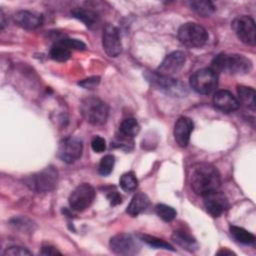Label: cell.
Returning a JSON list of instances; mask_svg holds the SVG:
<instances>
[{
  "label": "cell",
  "mask_w": 256,
  "mask_h": 256,
  "mask_svg": "<svg viewBox=\"0 0 256 256\" xmlns=\"http://www.w3.org/2000/svg\"><path fill=\"white\" fill-rule=\"evenodd\" d=\"M189 179L192 190L200 196L218 190L221 184L220 174L216 167L205 162L193 165Z\"/></svg>",
  "instance_id": "6da1fadb"
},
{
  "label": "cell",
  "mask_w": 256,
  "mask_h": 256,
  "mask_svg": "<svg viewBox=\"0 0 256 256\" xmlns=\"http://www.w3.org/2000/svg\"><path fill=\"white\" fill-rule=\"evenodd\" d=\"M216 73L226 72L233 75L247 74L252 69L249 58L240 54H218L212 61V67Z\"/></svg>",
  "instance_id": "7a4b0ae2"
},
{
  "label": "cell",
  "mask_w": 256,
  "mask_h": 256,
  "mask_svg": "<svg viewBox=\"0 0 256 256\" xmlns=\"http://www.w3.org/2000/svg\"><path fill=\"white\" fill-rule=\"evenodd\" d=\"M80 111L83 118L94 126L106 123L109 115L108 105L97 97H86L81 101Z\"/></svg>",
  "instance_id": "3957f363"
},
{
  "label": "cell",
  "mask_w": 256,
  "mask_h": 256,
  "mask_svg": "<svg viewBox=\"0 0 256 256\" xmlns=\"http://www.w3.org/2000/svg\"><path fill=\"white\" fill-rule=\"evenodd\" d=\"M25 182L26 185L35 192H49L57 185L58 171L54 166H48L26 178Z\"/></svg>",
  "instance_id": "277c9868"
},
{
  "label": "cell",
  "mask_w": 256,
  "mask_h": 256,
  "mask_svg": "<svg viewBox=\"0 0 256 256\" xmlns=\"http://www.w3.org/2000/svg\"><path fill=\"white\" fill-rule=\"evenodd\" d=\"M148 82H150L157 89L165 92L173 97H182L187 94L186 86L170 76H163L157 72H146L144 74Z\"/></svg>",
  "instance_id": "5b68a950"
},
{
  "label": "cell",
  "mask_w": 256,
  "mask_h": 256,
  "mask_svg": "<svg viewBox=\"0 0 256 256\" xmlns=\"http://www.w3.org/2000/svg\"><path fill=\"white\" fill-rule=\"evenodd\" d=\"M180 42L189 48H199L208 40V33L204 27L197 23L188 22L180 26L178 30Z\"/></svg>",
  "instance_id": "8992f818"
},
{
  "label": "cell",
  "mask_w": 256,
  "mask_h": 256,
  "mask_svg": "<svg viewBox=\"0 0 256 256\" xmlns=\"http://www.w3.org/2000/svg\"><path fill=\"white\" fill-rule=\"evenodd\" d=\"M218 84L217 73L211 68H203L197 70L190 77L191 88L203 95H208L215 90Z\"/></svg>",
  "instance_id": "52a82bcc"
},
{
  "label": "cell",
  "mask_w": 256,
  "mask_h": 256,
  "mask_svg": "<svg viewBox=\"0 0 256 256\" xmlns=\"http://www.w3.org/2000/svg\"><path fill=\"white\" fill-rule=\"evenodd\" d=\"M232 29L240 41L247 45H255L256 42V27L252 17L242 15L236 17L231 23Z\"/></svg>",
  "instance_id": "ba28073f"
},
{
  "label": "cell",
  "mask_w": 256,
  "mask_h": 256,
  "mask_svg": "<svg viewBox=\"0 0 256 256\" xmlns=\"http://www.w3.org/2000/svg\"><path fill=\"white\" fill-rule=\"evenodd\" d=\"M110 249L118 255H134L140 251L141 244L139 239L131 234L121 233L110 239Z\"/></svg>",
  "instance_id": "9c48e42d"
},
{
  "label": "cell",
  "mask_w": 256,
  "mask_h": 256,
  "mask_svg": "<svg viewBox=\"0 0 256 256\" xmlns=\"http://www.w3.org/2000/svg\"><path fill=\"white\" fill-rule=\"evenodd\" d=\"M95 198V189L88 183L77 186L69 196L70 207L78 212L87 209Z\"/></svg>",
  "instance_id": "30bf717a"
},
{
  "label": "cell",
  "mask_w": 256,
  "mask_h": 256,
  "mask_svg": "<svg viewBox=\"0 0 256 256\" xmlns=\"http://www.w3.org/2000/svg\"><path fill=\"white\" fill-rule=\"evenodd\" d=\"M83 144L77 137H67L61 140L58 148V157L65 163L71 164L82 155Z\"/></svg>",
  "instance_id": "8fae6325"
},
{
  "label": "cell",
  "mask_w": 256,
  "mask_h": 256,
  "mask_svg": "<svg viewBox=\"0 0 256 256\" xmlns=\"http://www.w3.org/2000/svg\"><path fill=\"white\" fill-rule=\"evenodd\" d=\"M102 45L104 51L110 57H117L122 51V43L119 31L112 24H107L104 27Z\"/></svg>",
  "instance_id": "7c38bea8"
},
{
  "label": "cell",
  "mask_w": 256,
  "mask_h": 256,
  "mask_svg": "<svg viewBox=\"0 0 256 256\" xmlns=\"http://www.w3.org/2000/svg\"><path fill=\"white\" fill-rule=\"evenodd\" d=\"M203 198L205 209L212 217L216 218L221 216L228 207L227 197L224 193L218 190L207 193Z\"/></svg>",
  "instance_id": "4fadbf2b"
},
{
  "label": "cell",
  "mask_w": 256,
  "mask_h": 256,
  "mask_svg": "<svg viewBox=\"0 0 256 256\" xmlns=\"http://www.w3.org/2000/svg\"><path fill=\"white\" fill-rule=\"evenodd\" d=\"M186 57L182 51H174L168 54L157 68V73L163 76H172L178 73L184 66Z\"/></svg>",
  "instance_id": "5bb4252c"
},
{
  "label": "cell",
  "mask_w": 256,
  "mask_h": 256,
  "mask_svg": "<svg viewBox=\"0 0 256 256\" xmlns=\"http://www.w3.org/2000/svg\"><path fill=\"white\" fill-rule=\"evenodd\" d=\"M193 128L194 123L190 118L186 116L178 118L174 126V138L180 147H187V145L189 144L190 135L191 132L193 131Z\"/></svg>",
  "instance_id": "9a60e30c"
},
{
  "label": "cell",
  "mask_w": 256,
  "mask_h": 256,
  "mask_svg": "<svg viewBox=\"0 0 256 256\" xmlns=\"http://www.w3.org/2000/svg\"><path fill=\"white\" fill-rule=\"evenodd\" d=\"M214 106L222 112L230 113L237 110L240 106L236 97L227 90H219L213 96Z\"/></svg>",
  "instance_id": "2e32d148"
},
{
  "label": "cell",
  "mask_w": 256,
  "mask_h": 256,
  "mask_svg": "<svg viewBox=\"0 0 256 256\" xmlns=\"http://www.w3.org/2000/svg\"><path fill=\"white\" fill-rule=\"evenodd\" d=\"M13 20L18 26L24 29H35L42 25L43 16L36 12L20 10L13 15Z\"/></svg>",
  "instance_id": "e0dca14e"
},
{
  "label": "cell",
  "mask_w": 256,
  "mask_h": 256,
  "mask_svg": "<svg viewBox=\"0 0 256 256\" xmlns=\"http://www.w3.org/2000/svg\"><path fill=\"white\" fill-rule=\"evenodd\" d=\"M149 205V198L146 194L140 192V193H137L133 198L132 200L130 201L127 209H126V212L132 216V217H136L138 216L139 214H141Z\"/></svg>",
  "instance_id": "ac0fdd59"
},
{
  "label": "cell",
  "mask_w": 256,
  "mask_h": 256,
  "mask_svg": "<svg viewBox=\"0 0 256 256\" xmlns=\"http://www.w3.org/2000/svg\"><path fill=\"white\" fill-rule=\"evenodd\" d=\"M71 14L74 18L82 21L87 27L92 28L96 26L99 22L98 14L90 9L85 8H76L71 11Z\"/></svg>",
  "instance_id": "d6986e66"
},
{
  "label": "cell",
  "mask_w": 256,
  "mask_h": 256,
  "mask_svg": "<svg viewBox=\"0 0 256 256\" xmlns=\"http://www.w3.org/2000/svg\"><path fill=\"white\" fill-rule=\"evenodd\" d=\"M172 239L175 243H177L186 250L194 251L195 249H197L196 240L185 231H174V233L172 234Z\"/></svg>",
  "instance_id": "ffe728a7"
},
{
  "label": "cell",
  "mask_w": 256,
  "mask_h": 256,
  "mask_svg": "<svg viewBox=\"0 0 256 256\" xmlns=\"http://www.w3.org/2000/svg\"><path fill=\"white\" fill-rule=\"evenodd\" d=\"M240 102L248 109L255 110V91L252 87L240 85L237 87Z\"/></svg>",
  "instance_id": "44dd1931"
},
{
  "label": "cell",
  "mask_w": 256,
  "mask_h": 256,
  "mask_svg": "<svg viewBox=\"0 0 256 256\" xmlns=\"http://www.w3.org/2000/svg\"><path fill=\"white\" fill-rule=\"evenodd\" d=\"M188 4L195 13H197L202 17H209L215 11V6L211 1L195 0V1H190Z\"/></svg>",
  "instance_id": "7402d4cb"
},
{
  "label": "cell",
  "mask_w": 256,
  "mask_h": 256,
  "mask_svg": "<svg viewBox=\"0 0 256 256\" xmlns=\"http://www.w3.org/2000/svg\"><path fill=\"white\" fill-rule=\"evenodd\" d=\"M229 230H230L232 237L239 243H242L245 245H250L255 242V236L251 232L247 231L246 229H244L242 227L231 225L229 227Z\"/></svg>",
  "instance_id": "603a6c76"
},
{
  "label": "cell",
  "mask_w": 256,
  "mask_h": 256,
  "mask_svg": "<svg viewBox=\"0 0 256 256\" xmlns=\"http://www.w3.org/2000/svg\"><path fill=\"white\" fill-rule=\"evenodd\" d=\"M49 54L53 60L58 62H64L70 58L71 50L60 40L52 45Z\"/></svg>",
  "instance_id": "cb8c5ba5"
},
{
  "label": "cell",
  "mask_w": 256,
  "mask_h": 256,
  "mask_svg": "<svg viewBox=\"0 0 256 256\" xmlns=\"http://www.w3.org/2000/svg\"><path fill=\"white\" fill-rule=\"evenodd\" d=\"M140 131V125L135 118H126L124 119L119 126V133L133 138Z\"/></svg>",
  "instance_id": "d4e9b609"
},
{
  "label": "cell",
  "mask_w": 256,
  "mask_h": 256,
  "mask_svg": "<svg viewBox=\"0 0 256 256\" xmlns=\"http://www.w3.org/2000/svg\"><path fill=\"white\" fill-rule=\"evenodd\" d=\"M119 184H120V187L122 188V190H124L125 192H131L137 188L138 180H137L134 172L129 171V172L124 173L120 177Z\"/></svg>",
  "instance_id": "484cf974"
},
{
  "label": "cell",
  "mask_w": 256,
  "mask_h": 256,
  "mask_svg": "<svg viewBox=\"0 0 256 256\" xmlns=\"http://www.w3.org/2000/svg\"><path fill=\"white\" fill-rule=\"evenodd\" d=\"M155 210L157 215L165 222H170L176 217L175 209L166 204H157Z\"/></svg>",
  "instance_id": "4316f807"
},
{
  "label": "cell",
  "mask_w": 256,
  "mask_h": 256,
  "mask_svg": "<svg viewBox=\"0 0 256 256\" xmlns=\"http://www.w3.org/2000/svg\"><path fill=\"white\" fill-rule=\"evenodd\" d=\"M140 239L142 241H144L145 243H147L148 245L154 247V248H159V249H166V250H171L174 251L175 249L167 242H165L162 239L156 238L154 236H150V235H140Z\"/></svg>",
  "instance_id": "83f0119b"
},
{
  "label": "cell",
  "mask_w": 256,
  "mask_h": 256,
  "mask_svg": "<svg viewBox=\"0 0 256 256\" xmlns=\"http://www.w3.org/2000/svg\"><path fill=\"white\" fill-rule=\"evenodd\" d=\"M133 143H134L133 138L126 137V136L119 133L118 135H116L114 140L111 142V147L121 148L123 150L130 151L133 148Z\"/></svg>",
  "instance_id": "f1b7e54d"
},
{
  "label": "cell",
  "mask_w": 256,
  "mask_h": 256,
  "mask_svg": "<svg viewBox=\"0 0 256 256\" xmlns=\"http://www.w3.org/2000/svg\"><path fill=\"white\" fill-rule=\"evenodd\" d=\"M114 163H115V158L113 155H111V154L105 155L99 163V168H98L99 173L103 176L109 175L113 170Z\"/></svg>",
  "instance_id": "f546056e"
},
{
  "label": "cell",
  "mask_w": 256,
  "mask_h": 256,
  "mask_svg": "<svg viewBox=\"0 0 256 256\" xmlns=\"http://www.w3.org/2000/svg\"><path fill=\"white\" fill-rule=\"evenodd\" d=\"M91 148L94 152L101 153L106 149V141L101 136H94L91 140Z\"/></svg>",
  "instance_id": "4dcf8cb0"
},
{
  "label": "cell",
  "mask_w": 256,
  "mask_h": 256,
  "mask_svg": "<svg viewBox=\"0 0 256 256\" xmlns=\"http://www.w3.org/2000/svg\"><path fill=\"white\" fill-rule=\"evenodd\" d=\"M62 43H64L70 50H85L86 45L84 42L78 39H71V38H66V39H61Z\"/></svg>",
  "instance_id": "1f68e13d"
},
{
  "label": "cell",
  "mask_w": 256,
  "mask_h": 256,
  "mask_svg": "<svg viewBox=\"0 0 256 256\" xmlns=\"http://www.w3.org/2000/svg\"><path fill=\"white\" fill-rule=\"evenodd\" d=\"M3 255H11V256H16V255H31V252L21 246H10L8 248L5 249V251L3 252Z\"/></svg>",
  "instance_id": "d6a6232c"
},
{
  "label": "cell",
  "mask_w": 256,
  "mask_h": 256,
  "mask_svg": "<svg viewBox=\"0 0 256 256\" xmlns=\"http://www.w3.org/2000/svg\"><path fill=\"white\" fill-rule=\"evenodd\" d=\"M99 82H100V78L98 76H93L78 82V85L85 89H93L99 84Z\"/></svg>",
  "instance_id": "836d02e7"
},
{
  "label": "cell",
  "mask_w": 256,
  "mask_h": 256,
  "mask_svg": "<svg viewBox=\"0 0 256 256\" xmlns=\"http://www.w3.org/2000/svg\"><path fill=\"white\" fill-rule=\"evenodd\" d=\"M107 198H108V200H109V202L112 206H116V205L122 203V196L117 191H113V192L108 193Z\"/></svg>",
  "instance_id": "e575fe53"
},
{
  "label": "cell",
  "mask_w": 256,
  "mask_h": 256,
  "mask_svg": "<svg viewBox=\"0 0 256 256\" xmlns=\"http://www.w3.org/2000/svg\"><path fill=\"white\" fill-rule=\"evenodd\" d=\"M41 255H57V254H61V252H59L55 247L47 245V246H43L41 251H40Z\"/></svg>",
  "instance_id": "d590c367"
},
{
  "label": "cell",
  "mask_w": 256,
  "mask_h": 256,
  "mask_svg": "<svg viewBox=\"0 0 256 256\" xmlns=\"http://www.w3.org/2000/svg\"><path fill=\"white\" fill-rule=\"evenodd\" d=\"M217 255H235V253L227 249H221L219 252H217Z\"/></svg>",
  "instance_id": "8d00e7d4"
},
{
  "label": "cell",
  "mask_w": 256,
  "mask_h": 256,
  "mask_svg": "<svg viewBox=\"0 0 256 256\" xmlns=\"http://www.w3.org/2000/svg\"><path fill=\"white\" fill-rule=\"evenodd\" d=\"M0 17H1V24H0V27H1V29H3L4 26H5V20H4V14H3L2 11H0Z\"/></svg>",
  "instance_id": "74e56055"
}]
</instances>
